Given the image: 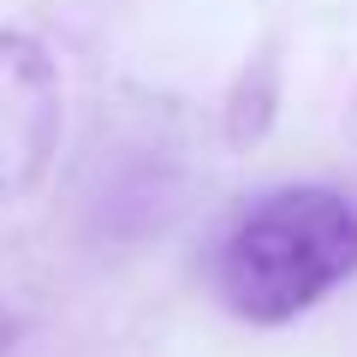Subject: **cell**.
Masks as SVG:
<instances>
[{
	"label": "cell",
	"instance_id": "cell-1",
	"mask_svg": "<svg viewBox=\"0 0 357 357\" xmlns=\"http://www.w3.org/2000/svg\"><path fill=\"white\" fill-rule=\"evenodd\" d=\"M357 268V215L333 191H274L227 232L215 262L220 298L244 321H292Z\"/></svg>",
	"mask_w": 357,
	"mask_h": 357
},
{
	"label": "cell",
	"instance_id": "cell-2",
	"mask_svg": "<svg viewBox=\"0 0 357 357\" xmlns=\"http://www.w3.org/2000/svg\"><path fill=\"white\" fill-rule=\"evenodd\" d=\"M60 77L30 36L0 30V203L24 197L60 149Z\"/></svg>",
	"mask_w": 357,
	"mask_h": 357
},
{
	"label": "cell",
	"instance_id": "cell-3",
	"mask_svg": "<svg viewBox=\"0 0 357 357\" xmlns=\"http://www.w3.org/2000/svg\"><path fill=\"white\" fill-rule=\"evenodd\" d=\"M18 340V321L13 316H0V357H6V345H13Z\"/></svg>",
	"mask_w": 357,
	"mask_h": 357
}]
</instances>
